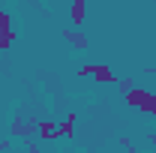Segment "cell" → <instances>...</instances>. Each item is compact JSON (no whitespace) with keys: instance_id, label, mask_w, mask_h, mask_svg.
Instances as JSON below:
<instances>
[{"instance_id":"6da1fadb","label":"cell","mask_w":156,"mask_h":153,"mask_svg":"<svg viewBox=\"0 0 156 153\" xmlns=\"http://www.w3.org/2000/svg\"><path fill=\"white\" fill-rule=\"evenodd\" d=\"M126 102L132 105V108H138V111H144V114H153L156 117V96L147 93V90H129L126 93Z\"/></svg>"},{"instance_id":"7a4b0ae2","label":"cell","mask_w":156,"mask_h":153,"mask_svg":"<svg viewBox=\"0 0 156 153\" xmlns=\"http://www.w3.org/2000/svg\"><path fill=\"white\" fill-rule=\"evenodd\" d=\"M81 75H93L99 84H102V81H105V84H117V81H120V78L111 72V66H105V63H87V66L81 69Z\"/></svg>"},{"instance_id":"3957f363","label":"cell","mask_w":156,"mask_h":153,"mask_svg":"<svg viewBox=\"0 0 156 153\" xmlns=\"http://www.w3.org/2000/svg\"><path fill=\"white\" fill-rule=\"evenodd\" d=\"M15 42V30H12V18L0 9V48H9Z\"/></svg>"},{"instance_id":"277c9868","label":"cell","mask_w":156,"mask_h":153,"mask_svg":"<svg viewBox=\"0 0 156 153\" xmlns=\"http://www.w3.org/2000/svg\"><path fill=\"white\" fill-rule=\"evenodd\" d=\"M39 135L45 138V141H51V138H63L60 135V123H51V120H42V123H36Z\"/></svg>"},{"instance_id":"5b68a950","label":"cell","mask_w":156,"mask_h":153,"mask_svg":"<svg viewBox=\"0 0 156 153\" xmlns=\"http://www.w3.org/2000/svg\"><path fill=\"white\" fill-rule=\"evenodd\" d=\"M84 15H87V0H75V3L69 6V18H72V24H84Z\"/></svg>"},{"instance_id":"8992f818","label":"cell","mask_w":156,"mask_h":153,"mask_svg":"<svg viewBox=\"0 0 156 153\" xmlns=\"http://www.w3.org/2000/svg\"><path fill=\"white\" fill-rule=\"evenodd\" d=\"M63 39H66V42H72L75 48H87V36H84V33H75V30H63Z\"/></svg>"},{"instance_id":"52a82bcc","label":"cell","mask_w":156,"mask_h":153,"mask_svg":"<svg viewBox=\"0 0 156 153\" xmlns=\"http://www.w3.org/2000/svg\"><path fill=\"white\" fill-rule=\"evenodd\" d=\"M72 126H75V114H66V120H60V135L72 138Z\"/></svg>"},{"instance_id":"ba28073f","label":"cell","mask_w":156,"mask_h":153,"mask_svg":"<svg viewBox=\"0 0 156 153\" xmlns=\"http://www.w3.org/2000/svg\"><path fill=\"white\" fill-rule=\"evenodd\" d=\"M33 126H36L33 120H30V123H21V120H18V123L12 126V132H15V135H27V132H33Z\"/></svg>"},{"instance_id":"9c48e42d","label":"cell","mask_w":156,"mask_h":153,"mask_svg":"<svg viewBox=\"0 0 156 153\" xmlns=\"http://www.w3.org/2000/svg\"><path fill=\"white\" fill-rule=\"evenodd\" d=\"M117 87H120V93L126 96L129 90H135V81H132V78H120V81H117Z\"/></svg>"},{"instance_id":"30bf717a","label":"cell","mask_w":156,"mask_h":153,"mask_svg":"<svg viewBox=\"0 0 156 153\" xmlns=\"http://www.w3.org/2000/svg\"><path fill=\"white\" fill-rule=\"evenodd\" d=\"M6 147H9V144H6V141H0V150H6Z\"/></svg>"},{"instance_id":"8fae6325","label":"cell","mask_w":156,"mask_h":153,"mask_svg":"<svg viewBox=\"0 0 156 153\" xmlns=\"http://www.w3.org/2000/svg\"><path fill=\"white\" fill-rule=\"evenodd\" d=\"M150 141H153V144H156V132H153V135H150Z\"/></svg>"}]
</instances>
